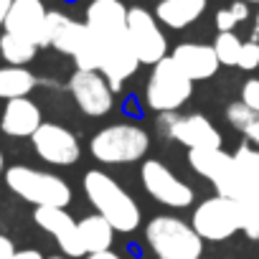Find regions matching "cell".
Returning a JSON list of instances; mask_svg holds the SVG:
<instances>
[{
    "label": "cell",
    "instance_id": "1",
    "mask_svg": "<svg viewBox=\"0 0 259 259\" xmlns=\"http://www.w3.org/2000/svg\"><path fill=\"white\" fill-rule=\"evenodd\" d=\"M84 193L94 211L104 216L114 231L133 234L140 226V206L109 173L104 170H87L84 173Z\"/></svg>",
    "mask_w": 259,
    "mask_h": 259
},
{
    "label": "cell",
    "instance_id": "2",
    "mask_svg": "<svg viewBox=\"0 0 259 259\" xmlns=\"http://www.w3.org/2000/svg\"><path fill=\"white\" fill-rule=\"evenodd\" d=\"M150 150V135L140 124L117 122L107 124L89 140V153L104 165H127L138 163Z\"/></svg>",
    "mask_w": 259,
    "mask_h": 259
},
{
    "label": "cell",
    "instance_id": "3",
    "mask_svg": "<svg viewBox=\"0 0 259 259\" xmlns=\"http://www.w3.org/2000/svg\"><path fill=\"white\" fill-rule=\"evenodd\" d=\"M145 239L155 259H201L203 256V239L196 234V229L173 216L160 213L148 221Z\"/></svg>",
    "mask_w": 259,
    "mask_h": 259
},
{
    "label": "cell",
    "instance_id": "4",
    "mask_svg": "<svg viewBox=\"0 0 259 259\" xmlns=\"http://www.w3.org/2000/svg\"><path fill=\"white\" fill-rule=\"evenodd\" d=\"M3 181L18 198L33 203L36 208H41V206L66 208L74 198V191L64 178H59L56 173H49V170L31 168V165H11L6 170Z\"/></svg>",
    "mask_w": 259,
    "mask_h": 259
},
{
    "label": "cell",
    "instance_id": "5",
    "mask_svg": "<svg viewBox=\"0 0 259 259\" xmlns=\"http://www.w3.org/2000/svg\"><path fill=\"white\" fill-rule=\"evenodd\" d=\"M193 94V79L186 76V71L170 59L165 56L163 61H158L150 71L148 87H145V104L158 112H178Z\"/></svg>",
    "mask_w": 259,
    "mask_h": 259
},
{
    "label": "cell",
    "instance_id": "6",
    "mask_svg": "<svg viewBox=\"0 0 259 259\" xmlns=\"http://www.w3.org/2000/svg\"><path fill=\"white\" fill-rule=\"evenodd\" d=\"M191 226L203 241H229L236 231H241V213H239V201L213 196L201 201L193 208Z\"/></svg>",
    "mask_w": 259,
    "mask_h": 259
},
{
    "label": "cell",
    "instance_id": "7",
    "mask_svg": "<svg viewBox=\"0 0 259 259\" xmlns=\"http://www.w3.org/2000/svg\"><path fill=\"white\" fill-rule=\"evenodd\" d=\"M158 133L165 135L173 143L186 145L188 150L196 148H221V133L206 114H178V112H165L158 114Z\"/></svg>",
    "mask_w": 259,
    "mask_h": 259
},
{
    "label": "cell",
    "instance_id": "8",
    "mask_svg": "<svg viewBox=\"0 0 259 259\" xmlns=\"http://www.w3.org/2000/svg\"><path fill=\"white\" fill-rule=\"evenodd\" d=\"M127 36L140 64L155 66L168 56V38L160 28V21L155 18V13H150L143 6L127 11Z\"/></svg>",
    "mask_w": 259,
    "mask_h": 259
},
{
    "label": "cell",
    "instance_id": "9",
    "mask_svg": "<svg viewBox=\"0 0 259 259\" xmlns=\"http://www.w3.org/2000/svg\"><path fill=\"white\" fill-rule=\"evenodd\" d=\"M140 181L143 188L148 191V196L153 201H158L160 206L168 208H188L196 201V191L191 183H186L183 178H178L165 163L160 160H145L140 168Z\"/></svg>",
    "mask_w": 259,
    "mask_h": 259
},
{
    "label": "cell",
    "instance_id": "10",
    "mask_svg": "<svg viewBox=\"0 0 259 259\" xmlns=\"http://www.w3.org/2000/svg\"><path fill=\"white\" fill-rule=\"evenodd\" d=\"M69 94L87 117H104L114 107V89L102 71L76 69L69 79Z\"/></svg>",
    "mask_w": 259,
    "mask_h": 259
},
{
    "label": "cell",
    "instance_id": "11",
    "mask_svg": "<svg viewBox=\"0 0 259 259\" xmlns=\"http://www.w3.org/2000/svg\"><path fill=\"white\" fill-rule=\"evenodd\" d=\"M31 145H33L36 155H38L44 163H49V165L66 168V165H74V163L81 158L79 138L71 133L69 127L56 124V122H44L36 133H33Z\"/></svg>",
    "mask_w": 259,
    "mask_h": 259
},
{
    "label": "cell",
    "instance_id": "12",
    "mask_svg": "<svg viewBox=\"0 0 259 259\" xmlns=\"http://www.w3.org/2000/svg\"><path fill=\"white\" fill-rule=\"evenodd\" d=\"M33 221L56 239L59 249L64 251V256L69 259H79L87 256V249L81 244V234H79V221L59 206H41L33 211Z\"/></svg>",
    "mask_w": 259,
    "mask_h": 259
},
{
    "label": "cell",
    "instance_id": "13",
    "mask_svg": "<svg viewBox=\"0 0 259 259\" xmlns=\"http://www.w3.org/2000/svg\"><path fill=\"white\" fill-rule=\"evenodd\" d=\"M127 11L130 8L122 6V0H92L84 23L99 44L127 38Z\"/></svg>",
    "mask_w": 259,
    "mask_h": 259
},
{
    "label": "cell",
    "instance_id": "14",
    "mask_svg": "<svg viewBox=\"0 0 259 259\" xmlns=\"http://www.w3.org/2000/svg\"><path fill=\"white\" fill-rule=\"evenodd\" d=\"M46 18L49 11L44 6V0H13V6L6 18V33L23 36L33 41L38 49L46 46Z\"/></svg>",
    "mask_w": 259,
    "mask_h": 259
},
{
    "label": "cell",
    "instance_id": "15",
    "mask_svg": "<svg viewBox=\"0 0 259 259\" xmlns=\"http://www.w3.org/2000/svg\"><path fill=\"white\" fill-rule=\"evenodd\" d=\"M249 193H259V150L244 143L231 155V176H229L224 198L239 201Z\"/></svg>",
    "mask_w": 259,
    "mask_h": 259
},
{
    "label": "cell",
    "instance_id": "16",
    "mask_svg": "<svg viewBox=\"0 0 259 259\" xmlns=\"http://www.w3.org/2000/svg\"><path fill=\"white\" fill-rule=\"evenodd\" d=\"M41 124H44L41 107L28 97L6 102L3 112H0V133L8 138H33V133Z\"/></svg>",
    "mask_w": 259,
    "mask_h": 259
},
{
    "label": "cell",
    "instance_id": "17",
    "mask_svg": "<svg viewBox=\"0 0 259 259\" xmlns=\"http://www.w3.org/2000/svg\"><path fill=\"white\" fill-rule=\"evenodd\" d=\"M170 59H173V61L186 71V76L193 79V81H206V79H211V76L219 71V66H221V61H219L213 46H208V44H193V41L178 44V46L173 49Z\"/></svg>",
    "mask_w": 259,
    "mask_h": 259
},
{
    "label": "cell",
    "instance_id": "18",
    "mask_svg": "<svg viewBox=\"0 0 259 259\" xmlns=\"http://www.w3.org/2000/svg\"><path fill=\"white\" fill-rule=\"evenodd\" d=\"M188 163L193 173L201 178H208L211 186L216 188V196H224L231 176V155L224 148H196L188 150Z\"/></svg>",
    "mask_w": 259,
    "mask_h": 259
},
{
    "label": "cell",
    "instance_id": "19",
    "mask_svg": "<svg viewBox=\"0 0 259 259\" xmlns=\"http://www.w3.org/2000/svg\"><path fill=\"white\" fill-rule=\"evenodd\" d=\"M206 8H208V0H158L155 18L165 28L183 31L193 26L206 13Z\"/></svg>",
    "mask_w": 259,
    "mask_h": 259
},
{
    "label": "cell",
    "instance_id": "20",
    "mask_svg": "<svg viewBox=\"0 0 259 259\" xmlns=\"http://www.w3.org/2000/svg\"><path fill=\"white\" fill-rule=\"evenodd\" d=\"M79 234H81V244H84L87 254H94V251H107L112 246L117 231L104 216L92 213V216L79 219Z\"/></svg>",
    "mask_w": 259,
    "mask_h": 259
},
{
    "label": "cell",
    "instance_id": "21",
    "mask_svg": "<svg viewBox=\"0 0 259 259\" xmlns=\"http://www.w3.org/2000/svg\"><path fill=\"white\" fill-rule=\"evenodd\" d=\"M38 79L36 74H31L26 66H0V99H18V97H28L36 89Z\"/></svg>",
    "mask_w": 259,
    "mask_h": 259
},
{
    "label": "cell",
    "instance_id": "22",
    "mask_svg": "<svg viewBox=\"0 0 259 259\" xmlns=\"http://www.w3.org/2000/svg\"><path fill=\"white\" fill-rule=\"evenodd\" d=\"M36 51L38 46L23 36H16V33H3L0 36V56H3L6 64L11 66H26L36 59Z\"/></svg>",
    "mask_w": 259,
    "mask_h": 259
},
{
    "label": "cell",
    "instance_id": "23",
    "mask_svg": "<svg viewBox=\"0 0 259 259\" xmlns=\"http://www.w3.org/2000/svg\"><path fill=\"white\" fill-rule=\"evenodd\" d=\"M239 213H241V231L246 234V239L259 241V193L239 198Z\"/></svg>",
    "mask_w": 259,
    "mask_h": 259
},
{
    "label": "cell",
    "instance_id": "24",
    "mask_svg": "<svg viewBox=\"0 0 259 259\" xmlns=\"http://www.w3.org/2000/svg\"><path fill=\"white\" fill-rule=\"evenodd\" d=\"M241 44H244V41H241L234 31H229V33H219L211 46H213V51H216L221 66H236V64H239V54H241Z\"/></svg>",
    "mask_w": 259,
    "mask_h": 259
},
{
    "label": "cell",
    "instance_id": "25",
    "mask_svg": "<svg viewBox=\"0 0 259 259\" xmlns=\"http://www.w3.org/2000/svg\"><path fill=\"white\" fill-rule=\"evenodd\" d=\"M256 117H259V114H256L251 107H246L241 99H239V102H231V104L226 107V122L236 130V133H244V130H246Z\"/></svg>",
    "mask_w": 259,
    "mask_h": 259
},
{
    "label": "cell",
    "instance_id": "26",
    "mask_svg": "<svg viewBox=\"0 0 259 259\" xmlns=\"http://www.w3.org/2000/svg\"><path fill=\"white\" fill-rule=\"evenodd\" d=\"M241 71H254L259 69V38H249L241 44V54H239V64Z\"/></svg>",
    "mask_w": 259,
    "mask_h": 259
},
{
    "label": "cell",
    "instance_id": "27",
    "mask_svg": "<svg viewBox=\"0 0 259 259\" xmlns=\"http://www.w3.org/2000/svg\"><path fill=\"white\" fill-rule=\"evenodd\" d=\"M241 102L259 114V79H249L241 87Z\"/></svg>",
    "mask_w": 259,
    "mask_h": 259
},
{
    "label": "cell",
    "instance_id": "28",
    "mask_svg": "<svg viewBox=\"0 0 259 259\" xmlns=\"http://www.w3.org/2000/svg\"><path fill=\"white\" fill-rule=\"evenodd\" d=\"M213 23H216V31H219V33H229V31H234V28L239 26V21L234 18V13H231V8H229V6L216 11Z\"/></svg>",
    "mask_w": 259,
    "mask_h": 259
},
{
    "label": "cell",
    "instance_id": "29",
    "mask_svg": "<svg viewBox=\"0 0 259 259\" xmlns=\"http://www.w3.org/2000/svg\"><path fill=\"white\" fill-rule=\"evenodd\" d=\"M229 8H231V13H234V18L239 23H244L249 18V3H244V0H231Z\"/></svg>",
    "mask_w": 259,
    "mask_h": 259
},
{
    "label": "cell",
    "instance_id": "30",
    "mask_svg": "<svg viewBox=\"0 0 259 259\" xmlns=\"http://www.w3.org/2000/svg\"><path fill=\"white\" fill-rule=\"evenodd\" d=\"M244 138H246V143H249V145H254V148L259 150V117H256V119L244 130Z\"/></svg>",
    "mask_w": 259,
    "mask_h": 259
},
{
    "label": "cell",
    "instance_id": "31",
    "mask_svg": "<svg viewBox=\"0 0 259 259\" xmlns=\"http://www.w3.org/2000/svg\"><path fill=\"white\" fill-rule=\"evenodd\" d=\"M16 251H18V249L13 246V241H11L8 236H3V234H0V259H11Z\"/></svg>",
    "mask_w": 259,
    "mask_h": 259
},
{
    "label": "cell",
    "instance_id": "32",
    "mask_svg": "<svg viewBox=\"0 0 259 259\" xmlns=\"http://www.w3.org/2000/svg\"><path fill=\"white\" fill-rule=\"evenodd\" d=\"M11 259H46L38 249H18Z\"/></svg>",
    "mask_w": 259,
    "mask_h": 259
},
{
    "label": "cell",
    "instance_id": "33",
    "mask_svg": "<svg viewBox=\"0 0 259 259\" xmlns=\"http://www.w3.org/2000/svg\"><path fill=\"white\" fill-rule=\"evenodd\" d=\"M84 259H122L119 254H114L112 249H107V251H94V254H87Z\"/></svg>",
    "mask_w": 259,
    "mask_h": 259
},
{
    "label": "cell",
    "instance_id": "34",
    "mask_svg": "<svg viewBox=\"0 0 259 259\" xmlns=\"http://www.w3.org/2000/svg\"><path fill=\"white\" fill-rule=\"evenodd\" d=\"M11 6H13V0H0V28L6 26V18H8Z\"/></svg>",
    "mask_w": 259,
    "mask_h": 259
},
{
    "label": "cell",
    "instance_id": "35",
    "mask_svg": "<svg viewBox=\"0 0 259 259\" xmlns=\"http://www.w3.org/2000/svg\"><path fill=\"white\" fill-rule=\"evenodd\" d=\"M254 38H259V11L254 16Z\"/></svg>",
    "mask_w": 259,
    "mask_h": 259
},
{
    "label": "cell",
    "instance_id": "36",
    "mask_svg": "<svg viewBox=\"0 0 259 259\" xmlns=\"http://www.w3.org/2000/svg\"><path fill=\"white\" fill-rule=\"evenodd\" d=\"M0 176H6V158H3V153H0Z\"/></svg>",
    "mask_w": 259,
    "mask_h": 259
},
{
    "label": "cell",
    "instance_id": "37",
    "mask_svg": "<svg viewBox=\"0 0 259 259\" xmlns=\"http://www.w3.org/2000/svg\"><path fill=\"white\" fill-rule=\"evenodd\" d=\"M244 3H249V6H259V0H244Z\"/></svg>",
    "mask_w": 259,
    "mask_h": 259
},
{
    "label": "cell",
    "instance_id": "38",
    "mask_svg": "<svg viewBox=\"0 0 259 259\" xmlns=\"http://www.w3.org/2000/svg\"><path fill=\"white\" fill-rule=\"evenodd\" d=\"M49 259H69V256H49Z\"/></svg>",
    "mask_w": 259,
    "mask_h": 259
}]
</instances>
